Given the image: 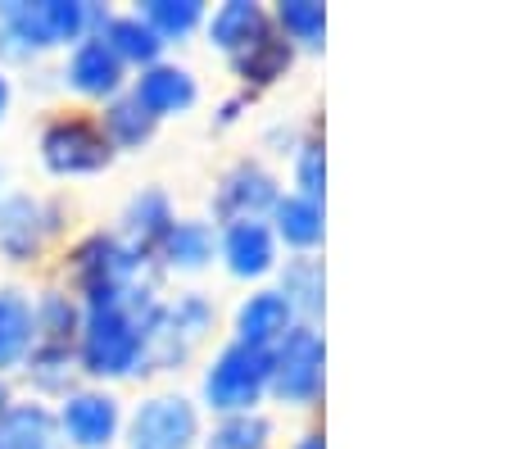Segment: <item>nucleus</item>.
Masks as SVG:
<instances>
[{
	"mask_svg": "<svg viewBox=\"0 0 512 449\" xmlns=\"http://www.w3.org/2000/svg\"><path fill=\"white\" fill-rule=\"evenodd\" d=\"M159 300H164L159 286H141L127 300L91 304L78 332L82 381L109 386V381L145 377V341H150V323L159 313Z\"/></svg>",
	"mask_w": 512,
	"mask_h": 449,
	"instance_id": "nucleus-1",
	"label": "nucleus"
},
{
	"mask_svg": "<svg viewBox=\"0 0 512 449\" xmlns=\"http://www.w3.org/2000/svg\"><path fill=\"white\" fill-rule=\"evenodd\" d=\"M100 0H0V69L32 64L50 50H73L82 37H100L109 23Z\"/></svg>",
	"mask_w": 512,
	"mask_h": 449,
	"instance_id": "nucleus-2",
	"label": "nucleus"
},
{
	"mask_svg": "<svg viewBox=\"0 0 512 449\" xmlns=\"http://www.w3.org/2000/svg\"><path fill=\"white\" fill-rule=\"evenodd\" d=\"M159 277L164 273L155 259L136 254L118 232H87L64 254V286L82 300V309L127 300L141 286H159Z\"/></svg>",
	"mask_w": 512,
	"mask_h": 449,
	"instance_id": "nucleus-3",
	"label": "nucleus"
},
{
	"mask_svg": "<svg viewBox=\"0 0 512 449\" xmlns=\"http://www.w3.org/2000/svg\"><path fill=\"white\" fill-rule=\"evenodd\" d=\"M268 381H272L268 350L227 341L200 372V404L213 413V418L254 413L263 400H268Z\"/></svg>",
	"mask_w": 512,
	"mask_h": 449,
	"instance_id": "nucleus-4",
	"label": "nucleus"
},
{
	"mask_svg": "<svg viewBox=\"0 0 512 449\" xmlns=\"http://www.w3.org/2000/svg\"><path fill=\"white\" fill-rule=\"evenodd\" d=\"M68 223L64 200L37 196V191H5L0 196V259L14 268L37 264L59 241Z\"/></svg>",
	"mask_w": 512,
	"mask_h": 449,
	"instance_id": "nucleus-5",
	"label": "nucleus"
},
{
	"mask_svg": "<svg viewBox=\"0 0 512 449\" xmlns=\"http://www.w3.org/2000/svg\"><path fill=\"white\" fill-rule=\"evenodd\" d=\"M272 381L268 395H277L290 409H313L327 386V345L313 323H295L277 345L268 350Z\"/></svg>",
	"mask_w": 512,
	"mask_h": 449,
	"instance_id": "nucleus-6",
	"label": "nucleus"
},
{
	"mask_svg": "<svg viewBox=\"0 0 512 449\" xmlns=\"http://www.w3.org/2000/svg\"><path fill=\"white\" fill-rule=\"evenodd\" d=\"M37 155L50 177H96L118 159L105 132H100V123L87 114L46 118L37 132Z\"/></svg>",
	"mask_w": 512,
	"mask_h": 449,
	"instance_id": "nucleus-7",
	"label": "nucleus"
},
{
	"mask_svg": "<svg viewBox=\"0 0 512 449\" xmlns=\"http://www.w3.org/2000/svg\"><path fill=\"white\" fill-rule=\"evenodd\" d=\"M200 436V404L182 391L145 395L123 422V449H200Z\"/></svg>",
	"mask_w": 512,
	"mask_h": 449,
	"instance_id": "nucleus-8",
	"label": "nucleus"
},
{
	"mask_svg": "<svg viewBox=\"0 0 512 449\" xmlns=\"http://www.w3.org/2000/svg\"><path fill=\"white\" fill-rule=\"evenodd\" d=\"M55 409V427H59V440L68 449H114L123 445V422H127V409L109 386H73L64 400L50 404Z\"/></svg>",
	"mask_w": 512,
	"mask_h": 449,
	"instance_id": "nucleus-9",
	"label": "nucleus"
},
{
	"mask_svg": "<svg viewBox=\"0 0 512 449\" xmlns=\"http://www.w3.org/2000/svg\"><path fill=\"white\" fill-rule=\"evenodd\" d=\"M281 200V186L259 159H236L218 186L209 196V223L213 227H227V223H241V218H268L272 205Z\"/></svg>",
	"mask_w": 512,
	"mask_h": 449,
	"instance_id": "nucleus-10",
	"label": "nucleus"
},
{
	"mask_svg": "<svg viewBox=\"0 0 512 449\" xmlns=\"http://www.w3.org/2000/svg\"><path fill=\"white\" fill-rule=\"evenodd\" d=\"M59 82H64V91H73V96L100 100V105H105V100L123 96L132 73H127V64L109 50L105 37H82L73 50H64Z\"/></svg>",
	"mask_w": 512,
	"mask_h": 449,
	"instance_id": "nucleus-11",
	"label": "nucleus"
},
{
	"mask_svg": "<svg viewBox=\"0 0 512 449\" xmlns=\"http://www.w3.org/2000/svg\"><path fill=\"white\" fill-rule=\"evenodd\" d=\"M127 91H132V100L155 118V123L186 114V109H195V100H200L195 73L186 69V64H177V59H159V64L141 69L132 82H127Z\"/></svg>",
	"mask_w": 512,
	"mask_h": 449,
	"instance_id": "nucleus-12",
	"label": "nucleus"
},
{
	"mask_svg": "<svg viewBox=\"0 0 512 449\" xmlns=\"http://www.w3.org/2000/svg\"><path fill=\"white\" fill-rule=\"evenodd\" d=\"M218 259L236 282H259L277 273V236L268 218H241V223L218 227Z\"/></svg>",
	"mask_w": 512,
	"mask_h": 449,
	"instance_id": "nucleus-13",
	"label": "nucleus"
},
{
	"mask_svg": "<svg viewBox=\"0 0 512 449\" xmlns=\"http://www.w3.org/2000/svg\"><path fill=\"white\" fill-rule=\"evenodd\" d=\"M173 223H177L173 196H168L164 186H141V191H136V196L123 205V218H118V236H123V241L132 245L136 254L155 259L159 245H164V236L173 232Z\"/></svg>",
	"mask_w": 512,
	"mask_h": 449,
	"instance_id": "nucleus-14",
	"label": "nucleus"
},
{
	"mask_svg": "<svg viewBox=\"0 0 512 449\" xmlns=\"http://www.w3.org/2000/svg\"><path fill=\"white\" fill-rule=\"evenodd\" d=\"M290 327H295V313H290V304L281 300L277 286L250 291L232 313V341L254 345V350H272Z\"/></svg>",
	"mask_w": 512,
	"mask_h": 449,
	"instance_id": "nucleus-15",
	"label": "nucleus"
},
{
	"mask_svg": "<svg viewBox=\"0 0 512 449\" xmlns=\"http://www.w3.org/2000/svg\"><path fill=\"white\" fill-rule=\"evenodd\" d=\"M82 300L68 286L50 282L41 291H32V345H64L78 350V332H82Z\"/></svg>",
	"mask_w": 512,
	"mask_h": 449,
	"instance_id": "nucleus-16",
	"label": "nucleus"
},
{
	"mask_svg": "<svg viewBox=\"0 0 512 449\" xmlns=\"http://www.w3.org/2000/svg\"><path fill=\"white\" fill-rule=\"evenodd\" d=\"M213 259H218V227L209 218H177L155 254L159 273H204Z\"/></svg>",
	"mask_w": 512,
	"mask_h": 449,
	"instance_id": "nucleus-17",
	"label": "nucleus"
},
{
	"mask_svg": "<svg viewBox=\"0 0 512 449\" xmlns=\"http://www.w3.org/2000/svg\"><path fill=\"white\" fill-rule=\"evenodd\" d=\"M268 28H272V14L263 10L259 0H227V5H218V10L204 19L209 46L227 59L241 55V50L250 46V41H259Z\"/></svg>",
	"mask_w": 512,
	"mask_h": 449,
	"instance_id": "nucleus-18",
	"label": "nucleus"
},
{
	"mask_svg": "<svg viewBox=\"0 0 512 449\" xmlns=\"http://www.w3.org/2000/svg\"><path fill=\"white\" fill-rule=\"evenodd\" d=\"M19 377L28 381L32 400H64L73 386H82V368H78V350H64V345H32L28 359H23Z\"/></svg>",
	"mask_w": 512,
	"mask_h": 449,
	"instance_id": "nucleus-19",
	"label": "nucleus"
},
{
	"mask_svg": "<svg viewBox=\"0 0 512 449\" xmlns=\"http://www.w3.org/2000/svg\"><path fill=\"white\" fill-rule=\"evenodd\" d=\"M0 449H68L59 440L55 409L46 400H14L10 413L0 418Z\"/></svg>",
	"mask_w": 512,
	"mask_h": 449,
	"instance_id": "nucleus-20",
	"label": "nucleus"
},
{
	"mask_svg": "<svg viewBox=\"0 0 512 449\" xmlns=\"http://www.w3.org/2000/svg\"><path fill=\"white\" fill-rule=\"evenodd\" d=\"M268 227L277 241H286L295 254H313L327 236V214H322L318 200H304V196H281L268 214Z\"/></svg>",
	"mask_w": 512,
	"mask_h": 449,
	"instance_id": "nucleus-21",
	"label": "nucleus"
},
{
	"mask_svg": "<svg viewBox=\"0 0 512 449\" xmlns=\"http://www.w3.org/2000/svg\"><path fill=\"white\" fill-rule=\"evenodd\" d=\"M32 350V295L0 286V377H14Z\"/></svg>",
	"mask_w": 512,
	"mask_h": 449,
	"instance_id": "nucleus-22",
	"label": "nucleus"
},
{
	"mask_svg": "<svg viewBox=\"0 0 512 449\" xmlns=\"http://www.w3.org/2000/svg\"><path fill=\"white\" fill-rule=\"evenodd\" d=\"M277 291H281V300L290 304L295 323H313L322 313V304H327V273H322L318 254H295V259H286Z\"/></svg>",
	"mask_w": 512,
	"mask_h": 449,
	"instance_id": "nucleus-23",
	"label": "nucleus"
},
{
	"mask_svg": "<svg viewBox=\"0 0 512 449\" xmlns=\"http://www.w3.org/2000/svg\"><path fill=\"white\" fill-rule=\"evenodd\" d=\"M227 64H232V73L245 82V87H272V82H281L290 73L295 46H290L277 28H268L259 41H250V46H245L241 55H232Z\"/></svg>",
	"mask_w": 512,
	"mask_h": 449,
	"instance_id": "nucleus-24",
	"label": "nucleus"
},
{
	"mask_svg": "<svg viewBox=\"0 0 512 449\" xmlns=\"http://www.w3.org/2000/svg\"><path fill=\"white\" fill-rule=\"evenodd\" d=\"M96 123H100V132H105V141L114 146V155H132V150L150 146V141H155V132H159V123L145 114L141 105H136L132 91L105 100V105H100V114H96Z\"/></svg>",
	"mask_w": 512,
	"mask_h": 449,
	"instance_id": "nucleus-25",
	"label": "nucleus"
},
{
	"mask_svg": "<svg viewBox=\"0 0 512 449\" xmlns=\"http://www.w3.org/2000/svg\"><path fill=\"white\" fill-rule=\"evenodd\" d=\"M159 323H164L182 345L200 350L204 336L218 327V304H213V295H204V291L164 295V304H159Z\"/></svg>",
	"mask_w": 512,
	"mask_h": 449,
	"instance_id": "nucleus-26",
	"label": "nucleus"
},
{
	"mask_svg": "<svg viewBox=\"0 0 512 449\" xmlns=\"http://www.w3.org/2000/svg\"><path fill=\"white\" fill-rule=\"evenodd\" d=\"M132 14L155 32L164 46H177V41L195 37V32L204 28V19H209L204 0H141Z\"/></svg>",
	"mask_w": 512,
	"mask_h": 449,
	"instance_id": "nucleus-27",
	"label": "nucleus"
},
{
	"mask_svg": "<svg viewBox=\"0 0 512 449\" xmlns=\"http://www.w3.org/2000/svg\"><path fill=\"white\" fill-rule=\"evenodd\" d=\"M100 37H105L109 50H114V55L127 64V73H132V69L141 73V69H150V64H159V59H164V50H168L164 41L145 28L132 10H127V14H109V23H105V32H100Z\"/></svg>",
	"mask_w": 512,
	"mask_h": 449,
	"instance_id": "nucleus-28",
	"label": "nucleus"
},
{
	"mask_svg": "<svg viewBox=\"0 0 512 449\" xmlns=\"http://www.w3.org/2000/svg\"><path fill=\"white\" fill-rule=\"evenodd\" d=\"M272 28L295 50L300 46L322 50V41H327V5H318V0H281L272 10Z\"/></svg>",
	"mask_w": 512,
	"mask_h": 449,
	"instance_id": "nucleus-29",
	"label": "nucleus"
},
{
	"mask_svg": "<svg viewBox=\"0 0 512 449\" xmlns=\"http://www.w3.org/2000/svg\"><path fill=\"white\" fill-rule=\"evenodd\" d=\"M272 445V418L263 409L213 418V427L200 436V449H268Z\"/></svg>",
	"mask_w": 512,
	"mask_h": 449,
	"instance_id": "nucleus-30",
	"label": "nucleus"
},
{
	"mask_svg": "<svg viewBox=\"0 0 512 449\" xmlns=\"http://www.w3.org/2000/svg\"><path fill=\"white\" fill-rule=\"evenodd\" d=\"M295 186H300L295 196L322 205V191H327V150H322L318 137L300 141V150H295Z\"/></svg>",
	"mask_w": 512,
	"mask_h": 449,
	"instance_id": "nucleus-31",
	"label": "nucleus"
},
{
	"mask_svg": "<svg viewBox=\"0 0 512 449\" xmlns=\"http://www.w3.org/2000/svg\"><path fill=\"white\" fill-rule=\"evenodd\" d=\"M245 109H250V91H245V96H232V100H223V105H218V114H213V123H218V127H232L236 118L245 114Z\"/></svg>",
	"mask_w": 512,
	"mask_h": 449,
	"instance_id": "nucleus-32",
	"label": "nucleus"
},
{
	"mask_svg": "<svg viewBox=\"0 0 512 449\" xmlns=\"http://www.w3.org/2000/svg\"><path fill=\"white\" fill-rule=\"evenodd\" d=\"M10 109H14V82H10V73L0 69V123L10 118Z\"/></svg>",
	"mask_w": 512,
	"mask_h": 449,
	"instance_id": "nucleus-33",
	"label": "nucleus"
},
{
	"mask_svg": "<svg viewBox=\"0 0 512 449\" xmlns=\"http://www.w3.org/2000/svg\"><path fill=\"white\" fill-rule=\"evenodd\" d=\"M14 400H19V391H14V377H0V418L10 413Z\"/></svg>",
	"mask_w": 512,
	"mask_h": 449,
	"instance_id": "nucleus-34",
	"label": "nucleus"
},
{
	"mask_svg": "<svg viewBox=\"0 0 512 449\" xmlns=\"http://www.w3.org/2000/svg\"><path fill=\"white\" fill-rule=\"evenodd\" d=\"M290 449H327V436H322V431H304V436L295 440Z\"/></svg>",
	"mask_w": 512,
	"mask_h": 449,
	"instance_id": "nucleus-35",
	"label": "nucleus"
},
{
	"mask_svg": "<svg viewBox=\"0 0 512 449\" xmlns=\"http://www.w3.org/2000/svg\"><path fill=\"white\" fill-rule=\"evenodd\" d=\"M10 191V173H5V164H0V196Z\"/></svg>",
	"mask_w": 512,
	"mask_h": 449,
	"instance_id": "nucleus-36",
	"label": "nucleus"
}]
</instances>
